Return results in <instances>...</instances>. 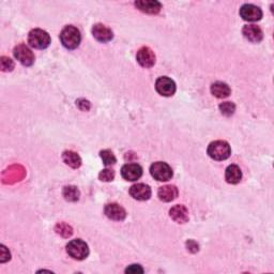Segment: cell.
I'll return each instance as SVG.
<instances>
[{
	"mask_svg": "<svg viewBox=\"0 0 274 274\" xmlns=\"http://www.w3.org/2000/svg\"><path fill=\"white\" fill-rule=\"evenodd\" d=\"M60 40L65 48L75 49L79 48L81 35L80 30L74 26H66L60 33Z\"/></svg>",
	"mask_w": 274,
	"mask_h": 274,
	"instance_id": "obj_1",
	"label": "cell"
},
{
	"mask_svg": "<svg viewBox=\"0 0 274 274\" xmlns=\"http://www.w3.org/2000/svg\"><path fill=\"white\" fill-rule=\"evenodd\" d=\"M231 149L229 144L225 141H215L208 147V154L215 161H224L230 157Z\"/></svg>",
	"mask_w": 274,
	"mask_h": 274,
	"instance_id": "obj_2",
	"label": "cell"
},
{
	"mask_svg": "<svg viewBox=\"0 0 274 274\" xmlns=\"http://www.w3.org/2000/svg\"><path fill=\"white\" fill-rule=\"evenodd\" d=\"M28 43L33 48L44 49L50 44L49 34L42 29H33L29 32Z\"/></svg>",
	"mask_w": 274,
	"mask_h": 274,
	"instance_id": "obj_3",
	"label": "cell"
},
{
	"mask_svg": "<svg viewBox=\"0 0 274 274\" xmlns=\"http://www.w3.org/2000/svg\"><path fill=\"white\" fill-rule=\"evenodd\" d=\"M66 252L68 254L76 260H82L89 255V247L87 243L81 239L72 240L66 245Z\"/></svg>",
	"mask_w": 274,
	"mask_h": 274,
	"instance_id": "obj_4",
	"label": "cell"
},
{
	"mask_svg": "<svg viewBox=\"0 0 274 274\" xmlns=\"http://www.w3.org/2000/svg\"><path fill=\"white\" fill-rule=\"evenodd\" d=\"M150 173H151L152 177L158 180L165 182L168 181L173 177V169L169 166L167 163L164 162H156L151 165L150 167Z\"/></svg>",
	"mask_w": 274,
	"mask_h": 274,
	"instance_id": "obj_5",
	"label": "cell"
},
{
	"mask_svg": "<svg viewBox=\"0 0 274 274\" xmlns=\"http://www.w3.org/2000/svg\"><path fill=\"white\" fill-rule=\"evenodd\" d=\"M14 57L16 58L20 64L25 66L32 65L34 63V55L28 46L25 44H19L14 48Z\"/></svg>",
	"mask_w": 274,
	"mask_h": 274,
	"instance_id": "obj_6",
	"label": "cell"
},
{
	"mask_svg": "<svg viewBox=\"0 0 274 274\" xmlns=\"http://www.w3.org/2000/svg\"><path fill=\"white\" fill-rule=\"evenodd\" d=\"M156 89L163 97H172L176 92V84L172 79L163 76L157 80Z\"/></svg>",
	"mask_w": 274,
	"mask_h": 274,
	"instance_id": "obj_7",
	"label": "cell"
},
{
	"mask_svg": "<svg viewBox=\"0 0 274 274\" xmlns=\"http://www.w3.org/2000/svg\"><path fill=\"white\" fill-rule=\"evenodd\" d=\"M241 17L247 22H257L261 19L262 11L254 4H243L240 9Z\"/></svg>",
	"mask_w": 274,
	"mask_h": 274,
	"instance_id": "obj_8",
	"label": "cell"
},
{
	"mask_svg": "<svg viewBox=\"0 0 274 274\" xmlns=\"http://www.w3.org/2000/svg\"><path fill=\"white\" fill-rule=\"evenodd\" d=\"M136 59L137 63L144 68H151L156 64V55L151 48H146V46L137 51Z\"/></svg>",
	"mask_w": 274,
	"mask_h": 274,
	"instance_id": "obj_9",
	"label": "cell"
},
{
	"mask_svg": "<svg viewBox=\"0 0 274 274\" xmlns=\"http://www.w3.org/2000/svg\"><path fill=\"white\" fill-rule=\"evenodd\" d=\"M143 168L138 164H126L121 168V176L127 181H136L142 177Z\"/></svg>",
	"mask_w": 274,
	"mask_h": 274,
	"instance_id": "obj_10",
	"label": "cell"
},
{
	"mask_svg": "<svg viewBox=\"0 0 274 274\" xmlns=\"http://www.w3.org/2000/svg\"><path fill=\"white\" fill-rule=\"evenodd\" d=\"M130 195L136 200H148L151 197V189L144 183L134 184L130 189Z\"/></svg>",
	"mask_w": 274,
	"mask_h": 274,
	"instance_id": "obj_11",
	"label": "cell"
},
{
	"mask_svg": "<svg viewBox=\"0 0 274 274\" xmlns=\"http://www.w3.org/2000/svg\"><path fill=\"white\" fill-rule=\"evenodd\" d=\"M242 33L244 35L246 40H249L250 42L253 43H258L260 42L263 38V32L262 30L256 25H246L243 27Z\"/></svg>",
	"mask_w": 274,
	"mask_h": 274,
	"instance_id": "obj_12",
	"label": "cell"
},
{
	"mask_svg": "<svg viewBox=\"0 0 274 274\" xmlns=\"http://www.w3.org/2000/svg\"><path fill=\"white\" fill-rule=\"evenodd\" d=\"M92 34H94V37L99 41V42L102 43L110 42L113 37L112 30L106 27L105 25L102 24H97L94 26V28H92Z\"/></svg>",
	"mask_w": 274,
	"mask_h": 274,
	"instance_id": "obj_13",
	"label": "cell"
},
{
	"mask_svg": "<svg viewBox=\"0 0 274 274\" xmlns=\"http://www.w3.org/2000/svg\"><path fill=\"white\" fill-rule=\"evenodd\" d=\"M135 6L142 12L147 14H157L161 11V3L156 0H138L135 2Z\"/></svg>",
	"mask_w": 274,
	"mask_h": 274,
	"instance_id": "obj_14",
	"label": "cell"
},
{
	"mask_svg": "<svg viewBox=\"0 0 274 274\" xmlns=\"http://www.w3.org/2000/svg\"><path fill=\"white\" fill-rule=\"evenodd\" d=\"M105 214L108 219L113 221H123L127 216L126 210L118 204H108L104 209Z\"/></svg>",
	"mask_w": 274,
	"mask_h": 274,
	"instance_id": "obj_15",
	"label": "cell"
},
{
	"mask_svg": "<svg viewBox=\"0 0 274 274\" xmlns=\"http://www.w3.org/2000/svg\"><path fill=\"white\" fill-rule=\"evenodd\" d=\"M169 215L177 223H185L189 221V211L183 205H176L169 210Z\"/></svg>",
	"mask_w": 274,
	"mask_h": 274,
	"instance_id": "obj_16",
	"label": "cell"
},
{
	"mask_svg": "<svg viewBox=\"0 0 274 274\" xmlns=\"http://www.w3.org/2000/svg\"><path fill=\"white\" fill-rule=\"evenodd\" d=\"M158 196L162 201L170 203V201H173L174 199L177 198L178 190L175 185H165V187L159 189Z\"/></svg>",
	"mask_w": 274,
	"mask_h": 274,
	"instance_id": "obj_17",
	"label": "cell"
},
{
	"mask_svg": "<svg viewBox=\"0 0 274 274\" xmlns=\"http://www.w3.org/2000/svg\"><path fill=\"white\" fill-rule=\"evenodd\" d=\"M211 92L214 97H219V99H225L228 97L231 94V90L229 86L225 84L223 81H216L211 86Z\"/></svg>",
	"mask_w": 274,
	"mask_h": 274,
	"instance_id": "obj_18",
	"label": "cell"
},
{
	"mask_svg": "<svg viewBox=\"0 0 274 274\" xmlns=\"http://www.w3.org/2000/svg\"><path fill=\"white\" fill-rule=\"evenodd\" d=\"M225 179L227 182L230 184L239 183L240 180L242 179V172L240 167L238 166V165H229V166L226 168Z\"/></svg>",
	"mask_w": 274,
	"mask_h": 274,
	"instance_id": "obj_19",
	"label": "cell"
},
{
	"mask_svg": "<svg viewBox=\"0 0 274 274\" xmlns=\"http://www.w3.org/2000/svg\"><path fill=\"white\" fill-rule=\"evenodd\" d=\"M64 162L72 168H79L81 165V157L74 151H64L63 154Z\"/></svg>",
	"mask_w": 274,
	"mask_h": 274,
	"instance_id": "obj_20",
	"label": "cell"
},
{
	"mask_svg": "<svg viewBox=\"0 0 274 274\" xmlns=\"http://www.w3.org/2000/svg\"><path fill=\"white\" fill-rule=\"evenodd\" d=\"M64 197L65 200L68 201H77L80 199V190L77 189L74 185H69L64 189Z\"/></svg>",
	"mask_w": 274,
	"mask_h": 274,
	"instance_id": "obj_21",
	"label": "cell"
},
{
	"mask_svg": "<svg viewBox=\"0 0 274 274\" xmlns=\"http://www.w3.org/2000/svg\"><path fill=\"white\" fill-rule=\"evenodd\" d=\"M100 157L102 159L103 163H104L106 166H110V165H113L117 162V159L115 157L111 150H103L100 152Z\"/></svg>",
	"mask_w": 274,
	"mask_h": 274,
	"instance_id": "obj_22",
	"label": "cell"
},
{
	"mask_svg": "<svg viewBox=\"0 0 274 274\" xmlns=\"http://www.w3.org/2000/svg\"><path fill=\"white\" fill-rule=\"evenodd\" d=\"M220 111L225 116H231L236 112V105L232 102H224L220 104Z\"/></svg>",
	"mask_w": 274,
	"mask_h": 274,
	"instance_id": "obj_23",
	"label": "cell"
},
{
	"mask_svg": "<svg viewBox=\"0 0 274 274\" xmlns=\"http://www.w3.org/2000/svg\"><path fill=\"white\" fill-rule=\"evenodd\" d=\"M0 66H1V70L3 72H10L14 69V63L13 60L3 56L1 57V59H0Z\"/></svg>",
	"mask_w": 274,
	"mask_h": 274,
	"instance_id": "obj_24",
	"label": "cell"
},
{
	"mask_svg": "<svg viewBox=\"0 0 274 274\" xmlns=\"http://www.w3.org/2000/svg\"><path fill=\"white\" fill-rule=\"evenodd\" d=\"M99 178L101 181H105V182H110V181H113V178H115V172L112 169H103L102 172L99 175Z\"/></svg>",
	"mask_w": 274,
	"mask_h": 274,
	"instance_id": "obj_25",
	"label": "cell"
},
{
	"mask_svg": "<svg viewBox=\"0 0 274 274\" xmlns=\"http://www.w3.org/2000/svg\"><path fill=\"white\" fill-rule=\"evenodd\" d=\"M57 227H59V230L57 229V231H58V234H61V235H64V237H69L72 235V228L70 226L68 225H65V224H59V225H57Z\"/></svg>",
	"mask_w": 274,
	"mask_h": 274,
	"instance_id": "obj_26",
	"label": "cell"
},
{
	"mask_svg": "<svg viewBox=\"0 0 274 274\" xmlns=\"http://www.w3.org/2000/svg\"><path fill=\"white\" fill-rule=\"evenodd\" d=\"M0 251H1V259H0V261L1 262H6L7 260H9L10 259V252L7 250V247L4 246V245H1L0 246Z\"/></svg>",
	"mask_w": 274,
	"mask_h": 274,
	"instance_id": "obj_27",
	"label": "cell"
},
{
	"mask_svg": "<svg viewBox=\"0 0 274 274\" xmlns=\"http://www.w3.org/2000/svg\"><path fill=\"white\" fill-rule=\"evenodd\" d=\"M126 272L127 273H143L144 270H143V268L139 266V265H132V266L127 268Z\"/></svg>",
	"mask_w": 274,
	"mask_h": 274,
	"instance_id": "obj_28",
	"label": "cell"
},
{
	"mask_svg": "<svg viewBox=\"0 0 274 274\" xmlns=\"http://www.w3.org/2000/svg\"><path fill=\"white\" fill-rule=\"evenodd\" d=\"M187 244H188V247H189L190 251H192L194 253L198 251V244L196 242H194L193 240H189L187 242Z\"/></svg>",
	"mask_w": 274,
	"mask_h": 274,
	"instance_id": "obj_29",
	"label": "cell"
}]
</instances>
